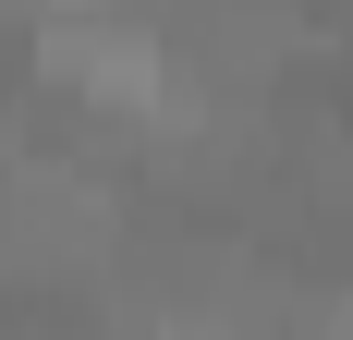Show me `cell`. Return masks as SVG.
I'll return each mask as SVG.
<instances>
[{
	"instance_id": "2",
	"label": "cell",
	"mask_w": 353,
	"mask_h": 340,
	"mask_svg": "<svg viewBox=\"0 0 353 340\" xmlns=\"http://www.w3.org/2000/svg\"><path fill=\"white\" fill-rule=\"evenodd\" d=\"M25 12H85V0H25Z\"/></svg>"
},
{
	"instance_id": "1",
	"label": "cell",
	"mask_w": 353,
	"mask_h": 340,
	"mask_svg": "<svg viewBox=\"0 0 353 340\" xmlns=\"http://www.w3.org/2000/svg\"><path fill=\"white\" fill-rule=\"evenodd\" d=\"M37 73L73 85V98H98V109H146V98H159V36H146V25H73V12H49Z\"/></svg>"
}]
</instances>
